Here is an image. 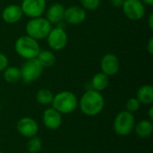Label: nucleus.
<instances>
[{
	"label": "nucleus",
	"mask_w": 153,
	"mask_h": 153,
	"mask_svg": "<svg viewBox=\"0 0 153 153\" xmlns=\"http://www.w3.org/2000/svg\"><path fill=\"white\" fill-rule=\"evenodd\" d=\"M78 106L82 114L88 117H94L101 113L105 106V99L103 95L92 89L87 90L80 100H78Z\"/></svg>",
	"instance_id": "1"
},
{
	"label": "nucleus",
	"mask_w": 153,
	"mask_h": 153,
	"mask_svg": "<svg viewBox=\"0 0 153 153\" xmlns=\"http://www.w3.org/2000/svg\"><path fill=\"white\" fill-rule=\"evenodd\" d=\"M52 108L62 115L73 113L78 107V99L76 95L69 91H62L54 95L51 103Z\"/></svg>",
	"instance_id": "2"
},
{
	"label": "nucleus",
	"mask_w": 153,
	"mask_h": 153,
	"mask_svg": "<svg viewBox=\"0 0 153 153\" xmlns=\"http://www.w3.org/2000/svg\"><path fill=\"white\" fill-rule=\"evenodd\" d=\"M15 52L25 60L37 58L40 49L38 40L30 38L28 35L19 37L14 43Z\"/></svg>",
	"instance_id": "3"
},
{
	"label": "nucleus",
	"mask_w": 153,
	"mask_h": 153,
	"mask_svg": "<svg viewBox=\"0 0 153 153\" xmlns=\"http://www.w3.org/2000/svg\"><path fill=\"white\" fill-rule=\"evenodd\" d=\"M52 29V24L45 17L30 18L26 23L25 30L26 35L36 40H41L48 37L49 31Z\"/></svg>",
	"instance_id": "4"
},
{
	"label": "nucleus",
	"mask_w": 153,
	"mask_h": 153,
	"mask_svg": "<svg viewBox=\"0 0 153 153\" xmlns=\"http://www.w3.org/2000/svg\"><path fill=\"white\" fill-rule=\"evenodd\" d=\"M135 125V119L133 113L123 110L120 111L115 117L114 123H113V128L114 132L120 136H127L129 135Z\"/></svg>",
	"instance_id": "5"
},
{
	"label": "nucleus",
	"mask_w": 153,
	"mask_h": 153,
	"mask_svg": "<svg viewBox=\"0 0 153 153\" xmlns=\"http://www.w3.org/2000/svg\"><path fill=\"white\" fill-rule=\"evenodd\" d=\"M20 69L22 82L25 83H30L41 76L44 67L40 65L37 58H33L26 60Z\"/></svg>",
	"instance_id": "6"
},
{
	"label": "nucleus",
	"mask_w": 153,
	"mask_h": 153,
	"mask_svg": "<svg viewBox=\"0 0 153 153\" xmlns=\"http://www.w3.org/2000/svg\"><path fill=\"white\" fill-rule=\"evenodd\" d=\"M46 39L49 48L55 51H60L64 49L68 41L67 32L62 27L52 28Z\"/></svg>",
	"instance_id": "7"
},
{
	"label": "nucleus",
	"mask_w": 153,
	"mask_h": 153,
	"mask_svg": "<svg viewBox=\"0 0 153 153\" xmlns=\"http://www.w3.org/2000/svg\"><path fill=\"white\" fill-rule=\"evenodd\" d=\"M126 18L131 21H139L145 15V4L141 0H125L122 5Z\"/></svg>",
	"instance_id": "8"
},
{
	"label": "nucleus",
	"mask_w": 153,
	"mask_h": 153,
	"mask_svg": "<svg viewBox=\"0 0 153 153\" xmlns=\"http://www.w3.org/2000/svg\"><path fill=\"white\" fill-rule=\"evenodd\" d=\"M23 14L30 18L42 16L46 12V0H22L20 5Z\"/></svg>",
	"instance_id": "9"
},
{
	"label": "nucleus",
	"mask_w": 153,
	"mask_h": 153,
	"mask_svg": "<svg viewBox=\"0 0 153 153\" xmlns=\"http://www.w3.org/2000/svg\"><path fill=\"white\" fill-rule=\"evenodd\" d=\"M17 132L23 137L31 138L39 133V125L31 117H24L18 120L16 124Z\"/></svg>",
	"instance_id": "10"
},
{
	"label": "nucleus",
	"mask_w": 153,
	"mask_h": 153,
	"mask_svg": "<svg viewBox=\"0 0 153 153\" xmlns=\"http://www.w3.org/2000/svg\"><path fill=\"white\" fill-rule=\"evenodd\" d=\"M86 11L80 5H71L65 10L64 21L71 25L82 23L86 19Z\"/></svg>",
	"instance_id": "11"
},
{
	"label": "nucleus",
	"mask_w": 153,
	"mask_h": 153,
	"mask_svg": "<svg viewBox=\"0 0 153 153\" xmlns=\"http://www.w3.org/2000/svg\"><path fill=\"white\" fill-rule=\"evenodd\" d=\"M120 68V62L118 57L112 53H108L101 57L100 70L108 76H113L117 74Z\"/></svg>",
	"instance_id": "12"
},
{
	"label": "nucleus",
	"mask_w": 153,
	"mask_h": 153,
	"mask_svg": "<svg viewBox=\"0 0 153 153\" xmlns=\"http://www.w3.org/2000/svg\"><path fill=\"white\" fill-rule=\"evenodd\" d=\"M62 114L53 108H47L42 115V122L46 128L49 130H57L62 125Z\"/></svg>",
	"instance_id": "13"
},
{
	"label": "nucleus",
	"mask_w": 153,
	"mask_h": 153,
	"mask_svg": "<svg viewBox=\"0 0 153 153\" xmlns=\"http://www.w3.org/2000/svg\"><path fill=\"white\" fill-rule=\"evenodd\" d=\"M23 15L22 8L18 4H9L4 7L2 12L3 20L9 24H14L18 22Z\"/></svg>",
	"instance_id": "14"
},
{
	"label": "nucleus",
	"mask_w": 153,
	"mask_h": 153,
	"mask_svg": "<svg viewBox=\"0 0 153 153\" xmlns=\"http://www.w3.org/2000/svg\"><path fill=\"white\" fill-rule=\"evenodd\" d=\"M65 6L60 3L52 4L46 12V19L51 24H57L64 20Z\"/></svg>",
	"instance_id": "15"
},
{
	"label": "nucleus",
	"mask_w": 153,
	"mask_h": 153,
	"mask_svg": "<svg viewBox=\"0 0 153 153\" xmlns=\"http://www.w3.org/2000/svg\"><path fill=\"white\" fill-rule=\"evenodd\" d=\"M136 99L141 104L151 106L153 103V87L151 84L141 86L136 91Z\"/></svg>",
	"instance_id": "16"
},
{
	"label": "nucleus",
	"mask_w": 153,
	"mask_h": 153,
	"mask_svg": "<svg viewBox=\"0 0 153 153\" xmlns=\"http://www.w3.org/2000/svg\"><path fill=\"white\" fill-rule=\"evenodd\" d=\"M134 131L138 137L146 139L152 134L153 124L150 119H143L134 125Z\"/></svg>",
	"instance_id": "17"
},
{
	"label": "nucleus",
	"mask_w": 153,
	"mask_h": 153,
	"mask_svg": "<svg viewBox=\"0 0 153 153\" xmlns=\"http://www.w3.org/2000/svg\"><path fill=\"white\" fill-rule=\"evenodd\" d=\"M109 85V76L103 74L102 72L97 73L93 75L91 81V89L101 92L106 90Z\"/></svg>",
	"instance_id": "18"
},
{
	"label": "nucleus",
	"mask_w": 153,
	"mask_h": 153,
	"mask_svg": "<svg viewBox=\"0 0 153 153\" xmlns=\"http://www.w3.org/2000/svg\"><path fill=\"white\" fill-rule=\"evenodd\" d=\"M37 59L44 68L51 67V66L55 65V64L56 62L55 54L52 51L46 50V49L39 51V53L37 56Z\"/></svg>",
	"instance_id": "19"
},
{
	"label": "nucleus",
	"mask_w": 153,
	"mask_h": 153,
	"mask_svg": "<svg viewBox=\"0 0 153 153\" xmlns=\"http://www.w3.org/2000/svg\"><path fill=\"white\" fill-rule=\"evenodd\" d=\"M4 79L8 83H16L22 80L21 69L16 66H7L4 70Z\"/></svg>",
	"instance_id": "20"
},
{
	"label": "nucleus",
	"mask_w": 153,
	"mask_h": 153,
	"mask_svg": "<svg viewBox=\"0 0 153 153\" xmlns=\"http://www.w3.org/2000/svg\"><path fill=\"white\" fill-rule=\"evenodd\" d=\"M54 99V93L48 89H40L36 93V100L42 106L51 105Z\"/></svg>",
	"instance_id": "21"
},
{
	"label": "nucleus",
	"mask_w": 153,
	"mask_h": 153,
	"mask_svg": "<svg viewBox=\"0 0 153 153\" xmlns=\"http://www.w3.org/2000/svg\"><path fill=\"white\" fill-rule=\"evenodd\" d=\"M27 152L29 153H38L42 149V142L39 137L33 136L29 138V141L26 144Z\"/></svg>",
	"instance_id": "22"
},
{
	"label": "nucleus",
	"mask_w": 153,
	"mask_h": 153,
	"mask_svg": "<svg viewBox=\"0 0 153 153\" xmlns=\"http://www.w3.org/2000/svg\"><path fill=\"white\" fill-rule=\"evenodd\" d=\"M81 6L84 10L94 11L100 5V0H80Z\"/></svg>",
	"instance_id": "23"
},
{
	"label": "nucleus",
	"mask_w": 153,
	"mask_h": 153,
	"mask_svg": "<svg viewBox=\"0 0 153 153\" xmlns=\"http://www.w3.org/2000/svg\"><path fill=\"white\" fill-rule=\"evenodd\" d=\"M141 105L142 104L139 102V100L136 98H130L129 100H127L126 103V108L127 111L134 114V112H137L140 109Z\"/></svg>",
	"instance_id": "24"
},
{
	"label": "nucleus",
	"mask_w": 153,
	"mask_h": 153,
	"mask_svg": "<svg viewBox=\"0 0 153 153\" xmlns=\"http://www.w3.org/2000/svg\"><path fill=\"white\" fill-rule=\"evenodd\" d=\"M8 65H9V60L7 56L4 54L0 53V72H4V70L8 66Z\"/></svg>",
	"instance_id": "25"
},
{
	"label": "nucleus",
	"mask_w": 153,
	"mask_h": 153,
	"mask_svg": "<svg viewBox=\"0 0 153 153\" xmlns=\"http://www.w3.org/2000/svg\"><path fill=\"white\" fill-rule=\"evenodd\" d=\"M125 0H110V4L116 8H122Z\"/></svg>",
	"instance_id": "26"
},
{
	"label": "nucleus",
	"mask_w": 153,
	"mask_h": 153,
	"mask_svg": "<svg viewBox=\"0 0 153 153\" xmlns=\"http://www.w3.org/2000/svg\"><path fill=\"white\" fill-rule=\"evenodd\" d=\"M147 50L149 52V54L152 55L153 54V39L151 38L147 43Z\"/></svg>",
	"instance_id": "27"
},
{
	"label": "nucleus",
	"mask_w": 153,
	"mask_h": 153,
	"mask_svg": "<svg viewBox=\"0 0 153 153\" xmlns=\"http://www.w3.org/2000/svg\"><path fill=\"white\" fill-rule=\"evenodd\" d=\"M148 25L151 30H153V13H151L148 19Z\"/></svg>",
	"instance_id": "28"
},
{
	"label": "nucleus",
	"mask_w": 153,
	"mask_h": 153,
	"mask_svg": "<svg viewBox=\"0 0 153 153\" xmlns=\"http://www.w3.org/2000/svg\"><path fill=\"white\" fill-rule=\"evenodd\" d=\"M148 117H149V119L150 120H153V107L152 105H151L150 106V108H149V110H148Z\"/></svg>",
	"instance_id": "29"
},
{
	"label": "nucleus",
	"mask_w": 153,
	"mask_h": 153,
	"mask_svg": "<svg viewBox=\"0 0 153 153\" xmlns=\"http://www.w3.org/2000/svg\"><path fill=\"white\" fill-rule=\"evenodd\" d=\"M144 4L147 5H152L153 4V0H141Z\"/></svg>",
	"instance_id": "30"
},
{
	"label": "nucleus",
	"mask_w": 153,
	"mask_h": 153,
	"mask_svg": "<svg viewBox=\"0 0 153 153\" xmlns=\"http://www.w3.org/2000/svg\"><path fill=\"white\" fill-rule=\"evenodd\" d=\"M0 153H3V152H2V151H1V150H0Z\"/></svg>",
	"instance_id": "31"
},
{
	"label": "nucleus",
	"mask_w": 153,
	"mask_h": 153,
	"mask_svg": "<svg viewBox=\"0 0 153 153\" xmlns=\"http://www.w3.org/2000/svg\"><path fill=\"white\" fill-rule=\"evenodd\" d=\"M0 110H1V104H0Z\"/></svg>",
	"instance_id": "32"
}]
</instances>
